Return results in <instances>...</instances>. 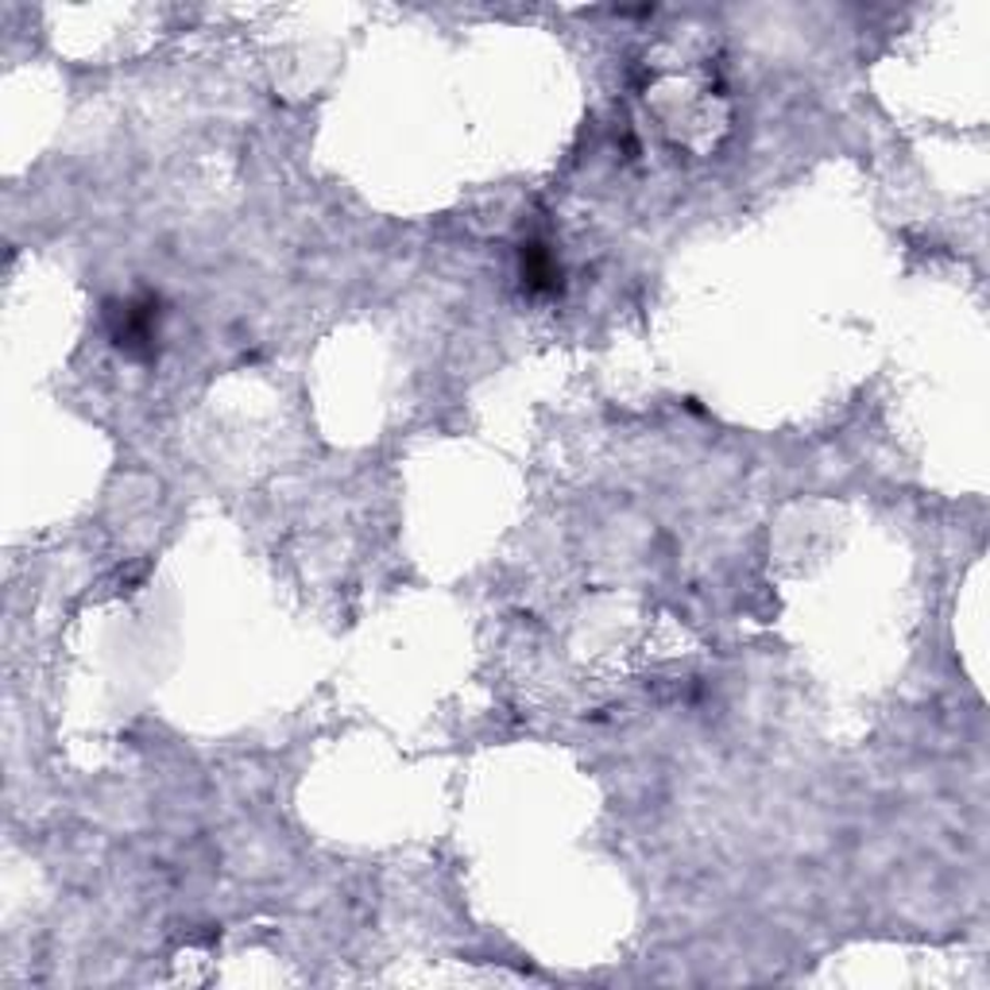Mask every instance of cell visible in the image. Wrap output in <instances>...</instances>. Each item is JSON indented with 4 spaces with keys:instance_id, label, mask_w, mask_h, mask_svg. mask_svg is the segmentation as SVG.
Masks as SVG:
<instances>
[{
    "instance_id": "1",
    "label": "cell",
    "mask_w": 990,
    "mask_h": 990,
    "mask_svg": "<svg viewBox=\"0 0 990 990\" xmlns=\"http://www.w3.org/2000/svg\"><path fill=\"white\" fill-rule=\"evenodd\" d=\"M155 337V302H128L120 314V329H116V341L124 348H136V345H148Z\"/></svg>"
}]
</instances>
